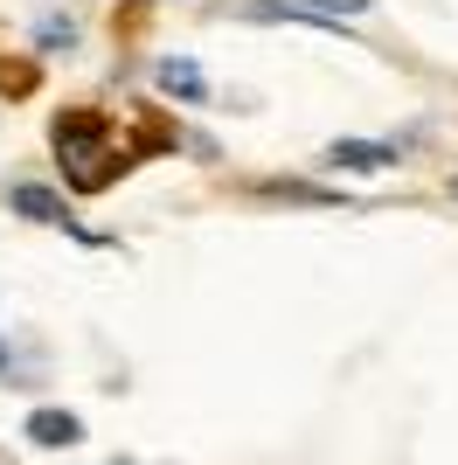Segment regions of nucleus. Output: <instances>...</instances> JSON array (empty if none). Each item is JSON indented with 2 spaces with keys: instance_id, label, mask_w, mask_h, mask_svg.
<instances>
[{
  "instance_id": "obj_1",
  "label": "nucleus",
  "mask_w": 458,
  "mask_h": 465,
  "mask_svg": "<svg viewBox=\"0 0 458 465\" xmlns=\"http://www.w3.org/2000/svg\"><path fill=\"white\" fill-rule=\"evenodd\" d=\"M49 139H56L63 181H70L76 194H105L125 167H133V153H139V146H125V139H118L112 112H97V104H70V112H56Z\"/></svg>"
},
{
  "instance_id": "obj_2",
  "label": "nucleus",
  "mask_w": 458,
  "mask_h": 465,
  "mask_svg": "<svg viewBox=\"0 0 458 465\" xmlns=\"http://www.w3.org/2000/svg\"><path fill=\"white\" fill-rule=\"evenodd\" d=\"M396 146L389 139H334L326 146V167H347V174H382V167H396Z\"/></svg>"
},
{
  "instance_id": "obj_3",
  "label": "nucleus",
  "mask_w": 458,
  "mask_h": 465,
  "mask_svg": "<svg viewBox=\"0 0 458 465\" xmlns=\"http://www.w3.org/2000/svg\"><path fill=\"white\" fill-rule=\"evenodd\" d=\"M7 209H21L28 223H70L63 194H56V188H42V181H21V188H7Z\"/></svg>"
},
{
  "instance_id": "obj_4",
  "label": "nucleus",
  "mask_w": 458,
  "mask_h": 465,
  "mask_svg": "<svg viewBox=\"0 0 458 465\" xmlns=\"http://www.w3.org/2000/svg\"><path fill=\"white\" fill-rule=\"evenodd\" d=\"M153 77H160V91H167V97H188V104H202V97H209V77H202V63H188V56H167L160 70H153Z\"/></svg>"
},
{
  "instance_id": "obj_5",
  "label": "nucleus",
  "mask_w": 458,
  "mask_h": 465,
  "mask_svg": "<svg viewBox=\"0 0 458 465\" xmlns=\"http://www.w3.org/2000/svg\"><path fill=\"white\" fill-rule=\"evenodd\" d=\"M21 430H28L35 445H49V451H63V445H76V438H84V424H76L70 410H35Z\"/></svg>"
},
{
  "instance_id": "obj_6",
  "label": "nucleus",
  "mask_w": 458,
  "mask_h": 465,
  "mask_svg": "<svg viewBox=\"0 0 458 465\" xmlns=\"http://www.w3.org/2000/svg\"><path fill=\"white\" fill-rule=\"evenodd\" d=\"M292 7H305V15H320V21H334V15H368L375 0H292Z\"/></svg>"
},
{
  "instance_id": "obj_7",
  "label": "nucleus",
  "mask_w": 458,
  "mask_h": 465,
  "mask_svg": "<svg viewBox=\"0 0 458 465\" xmlns=\"http://www.w3.org/2000/svg\"><path fill=\"white\" fill-rule=\"evenodd\" d=\"M0 91L28 97V91H35V63H0Z\"/></svg>"
},
{
  "instance_id": "obj_8",
  "label": "nucleus",
  "mask_w": 458,
  "mask_h": 465,
  "mask_svg": "<svg viewBox=\"0 0 458 465\" xmlns=\"http://www.w3.org/2000/svg\"><path fill=\"white\" fill-rule=\"evenodd\" d=\"M56 42L70 49V42H76V21H49V28H42V49H56Z\"/></svg>"
},
{
  "instance_id": "obj_9",
  "label": "nucleus",
  "mask_w": 458,
  "mask_h": 465,
  "mask_svg": "<svg viewBox=\"0 0 458 465\" xmlns=\"http://www.w3.org/2000/svg\"><path fill=\"white\" fill-rule=\"evenodd\" d=\"M0 375H7V348H0Z\"/></svg>"
},
{
  "instance_id": "obj_10",
  "label": "nucleus",
  "mask_w": 458,
  "mask_h": 465,
  "mask_svg": "<svg viewBox=\"0 0 458 465\" xmlns=\"http://www.w3.org/2000/svg\"><path fill=\"white\" fill-rule=\"evenodd\" d=\"M452 194H458V174H452Z\"/></svg>"
},
{
  "instance_id": "obj_11",
  "label": "nucleus",
  "mask_w": 458,
  "mask_h": 465,
  "mask_svg": "<svg viewBox=\"0 0 458 465\" xmlns=\"http://www.w3.org/2000/svg\"><path fill=\"white\" fill-rule=\"evenodd\" d=\"M0 465H7V451H0Z\"/></svg>"
}]
</instances>
